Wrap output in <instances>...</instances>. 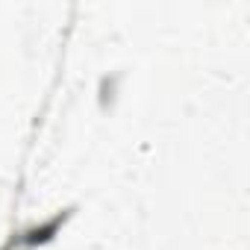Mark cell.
Returning <instances> with one entry per match:
<instances>
[{
  "mask_svg": "<svg viewBox=\"0 0 250 250\" xmlns=\"http://www.w3.org/2000/svg\"><path fill=\"white\" fill-rule=\"evenodd\" d=\"M68 218H71V209H62V212H56L53 218H47L44 224H39V227H27V229L15 232V235L6 241V247H3V250H30V247L47 244V241H53V238H56L59 227H62Z\"/></svg>",
  "mask_w": 250,
  "mask_h": 250,
  "instance_id": "6da1fadb",
  "label": "cell"
}]
</instances>
